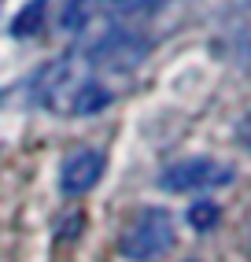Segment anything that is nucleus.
<instances>
[{"instance_id": "1a4fd4ad", "label": "nucleus", "mask_w": 251, "mask_h": 262, "mask_svg": "<svg viewBox=\"0 0 251 262\" xmlns=\"http://www.w3.org/2000/svg\"><path fill=\"white\" fill-rule=\"evenodd\" d=\"M237 141L251 151V115H244V118H240V126H237Z\"/></svg>"}, {"instance_id": "f257e3e1", "label": "nucleus", "mask_w": 251, "mask_h": 262, "mask_svg": "<svg viewBox=\"0 0 251 262\" xmlns=\"http://www.w3.org/2000/svg\"><path fill=\"white\" fill-rule=\"evenodd\" d=\"M174 248V218L163 207H148L140 211L130 229L122 236V255L133 262H155L159 255H166Z\"/></svg>"}, {"instance_id": "0eeeda50", "label": "nucleus", "mask_w": 251, "mask_h": 262, "mask_svg": "<svg viewBox=\"0 0 251 262\" xmlns=\"http://www.w3.org/2000/svg\"><path fill=\"white\" fill-rule=\"evenodd\" d=\"M218 218H222V211H218V203H214V200H200V203L189 207V225H192L196 233L214 229V225H218Z\"/></svg>"}, {"instance_id": "423d86ee", "label": "nucleus", "mask_w": 251, "mask_h": 262, "mask_svg": "<svg viewBox=\"0 0 251 262\" xmlns=\"http://www.w3.org/2000/svg\"><path fill=\"white\" fill-rule=\"evenodd\" d=\"M41 26H45V0H30V4L15 15L11 33H15V37H33Z\"/></svg>"}, {"instance_id": "f03ea898", "label": "nucleus", "mask_w": 251, "mask_h": 262, "mask_svg": "<svg viewBox=\"0 0 251 262\" xmlns=\"http://www.w3.org/2000/svg\"><path fill=\"white\" fill-rule=\"evenodd\" d=\"M233 170L214 163V159H181L163 170V178H159V188L166 192H192V188H211V185H229Z\"/></svg>"}, {"instance_id": "20e7f679", "label": "nucleus", "mask_w": 251, "mask_h": 262, "mask_svg": "<svg viewBox=\"0 0 251 262\" xmlns=\"http://www.w3.org/2000/svg\"><path fill=\"white\" fill-rule=\"evenodd\" d=\"M100 173H103V155L93 148H78L59 166V188L67 196H85L89 188H96Z\"/></svg>"}, {"instance_id": "9d476101", "label": "nucleus", "mask_w": 251, "mask_h": 262, "mask_svg": "<svg viewBox=\"0 0 251 262\" xmlns=\"http://www.w3.org/2000/svg\"><path fill=\"white\" fill-rule=\"evenodd\" d=\"M189 262H196V258H189Z\"/></svg>"}, {"instance_id": "39448f33", "label": "nucleus", "mask_w": 251, "mask_h": 262, "mask_svg": "<svg viewBox=\"0 0 251 262\" xmlns=\"http://www.w3.org/2000/svg\"><path fill=\"white\" fill-rule=\"evenodd\" d=\"M111 89L107 85H100V81H81L78 89H74V96H70V111L67 115H100L103 107H111Z\"/></svg>"}, {"instance_id": "7ed1b4c3", "label": "nucleus", "mask_w": 251, "mask_h": 262, "mask_svg": "<svg viewBox=\"0 0 251 262\" xmlns=\"http://www.w3.org/2000/svg\"><path fill=\"white\" fill-rule=\"evenodd\" d=\"M148 37L140 33H130V30H115L111 37H103L96 48H93V63L96 67H107V71H133V67L148 56Z\"/></svg>"}, {"instance_id": "6e6552de", "label": "nucleus", "mask_w": 251, "mask_h": 262, "mask_svg": "<svg viewBox=\"0 0 251 262\" xmlns=\"http://www.w3.org/2000/svg\"><path fill=\"white\" fill-rule=\"evenodd\" d=\"M89 0H67L63 4V11H59V26L63 30H81L85 23H89Z\"/></svg>"}]
</instances>
